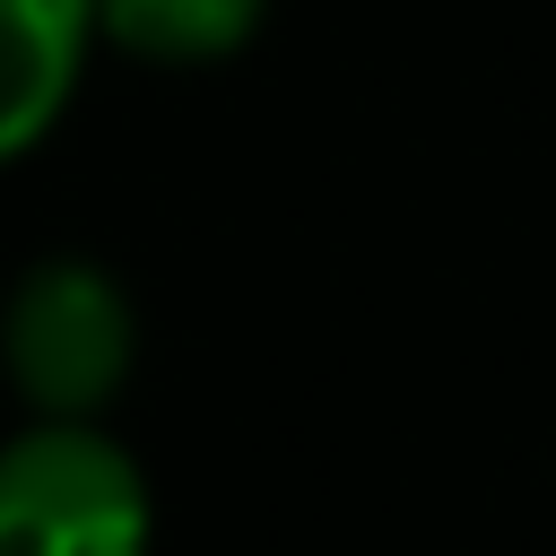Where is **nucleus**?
<instances>
[{
	"label": "nucleus",
	"mask_w": 556,
	"mask_h": 556,
	"mask_svg": "<svg viewBox=\"0 0 556 556\" xmlns=\"http://www.w3.org/2000/svg\"><path fill=\"white\" fill-rule=\"evenodd\" d=\"M156 486L104 417L26 408L0 434V556H139Z\"/></svg>",
	"instance_id": "f257e3e1"
},
{
	"label": "nucleus",
	"mask_w": 556,
	"mask_h": 556,
	"mask_svg": "<svg viewBox=\"0 0 556 556\" xmlns=\"http://www.w3.org/2000/svg\"><path fill=\"white\" fill-rule=\"evenodd\" d=\"M139 374V304L96 252H43L0 295V382L43 417H104Z\"/></svg>",
	"instance_id": "f03ea898"
},
{
	"label": "nucleus",
	"mask_w": 556,
	"mask_h": 556,
	"mask_svg": "<svg viewBox=\"0 0 556 556\" xmlns=\"http://www.w3.org/2000/svg\"><path fill=\"white\" fill-rule=\"evenodd\" d=\"M96 61V0H0V174L26 165L78 104Z\"/></svg>",
	"instance_id": "7ed1b4c3"
},
{
	"label": "nucleus",
	"mask_w": 556,
	"mask_h": 556,
	"mask_svg": "<svg viewBox=\"0 0 556 556\" xmlns=\"http://www.w3.org/2000/svg\"><path fill=\"white\" fill-rule=\"evenodd\" d=\"M269 0H96V43L148 70H217L252 52Z\"/></svg>",
	"instance_id": "20e7f679"
}]
</instances>
